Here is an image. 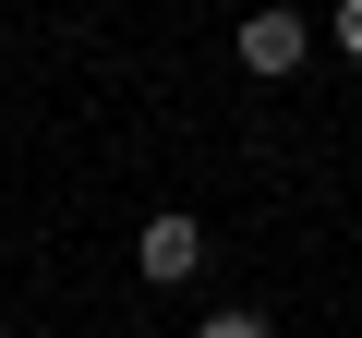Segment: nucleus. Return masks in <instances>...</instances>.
Returning a JSON list of instances; mask_svg holds the SVG:
<instances>
[{"label":"nucleus","instance_id":"2","mask_svg":"<svg viewBox=\"0 0 362 338\" xmlns=\"http://www.w3.org/2000/svg\"><path fill=\"white\" fill-rule=\"evenodd\" d=\"M302 49H314V25H302V13H254V25H242V73H290Z\"/></svg>","mask_w":362,"mask_h":338},{"label":"nucleus","instance_id":"4","mask_svg":"<svg viewBox=\"0 0 362 338\" xmlns=\"http://www.w3.org/2000/svg\"><path fill=\"white\" fill-rule=\"evenodd\" d=\"M338 49H350V61H362V0H350V13H338Z\"/></svg>","mask_w":362,"mask_h":338},{"label":"nucleus","instance_id":"3","mask_svg":"<svg viewBox=\"0 0 362 338\" xmlns=\"http://www.w3.org/2000/svg\"><path fill=\"white\" fill-rule=\"evenodd\" d=\"M206 338H266V314H254V302H230V314H206Z\"/></svg>","mask_w":362,"mask_h":338},{"label":"nucleus","instance_id":"1","mask_svg":"<svg viewBox=\"0 0 362 338\" xmlns=\"http://www.w3.org/2000/svg\"><path fill=\"white\" fill-rule=\"evenodd\" d=\"M133 254H145V278H194V266H206V230L169 206V218H145V242H133Z\"/></svg>","mask_w":362,"mask_h":338}]
</instances>
